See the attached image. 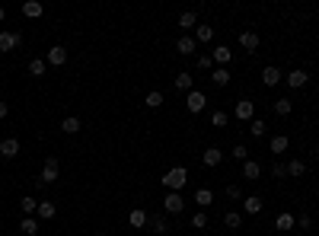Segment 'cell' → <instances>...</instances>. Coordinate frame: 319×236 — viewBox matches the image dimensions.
Masks as SVG:
<instances>
[{
    "mask_svg": "<svg viewBox=\"0 0 319 236\" xmlns=\"http://www.w3.org/2000/svg\"><path fill=\"white\" fill-rule=\"evenodd\" d=\"M316 157H319V144H316Z\"/></svg>",
    "mask_w": 319,
    "mask_h": 236,
    "instance_id": "bcb514c9",
    "label": "cell"
},
{
    "mask_svg": "<svg viewBox=\"0 0 319 236\" xmlns=\"http://www.w3.org/2000/svg\"><path fill=\"white\" fill-rule=\"evenodd\" d=\"M275 227L278 230H294V227H297V217H294V214H278Z\"/></svg>",
    "mask_w": 319,
    "mask_h": 236,
    "instance_id": "f1b7e54d",
    "label": "cell"
},
{
    "mask_svg": "<svg viewBox=\"0 0 319 236\" xmlns=\"http://www.w3.org/2000/svg\"><path fill=\"white\" fill-rule=\"evenodd\" d=\"M227 198H230V201H243L246 195H243V188H240V185H227Z\"/></svg>",
    "mask_w": 319,
    "mask_h": 236,
    "instance_id": "74e56055",
    "label": "cell"
},
{
    "mask_svg": "<svg viewBox=\"0 0 319 236\" xmlns=\"http://www.w3.org/2000/svg\"><path fill=\"white\" fill-rule=\"evenodd\" d=\"M211 80H214V86H227L230 83V70L227 67H214L211 70Z\"/></svg>",
    "mask_w": 319,
    "mask_h": 236,
    "instance_id": "603a6c76",
    "label": "cell"
},
{
    "mask_svg": "<svg viewBox=\"0 0 319 236\" xmlns=\"http://www.w3.org/2000/svg\"><path fill=\"white\" fill-rule=\"evenodd\" d=\"M265 131H268V125L262 122V118H252V122H249V134H252V137L262 140V137H265Z\"/></svg>",
    "mask_w": 319,
    "mask_h": 236,
    "instance_id": "83f0119b",
    "label": "cell"
},
{
    "mask_svg": "<svg viewBox=\"0 0 319 236\" xmlns=\"http://www.w3.org/2000/svg\"><path fill=\"white\" fill-rule=\"evenodd\" d=\"M192 227H195V230H205V227H208V214H205V211L192 214Z\"/></svg>",
    "mask_w": 319,
    "mask_h": 236,
    "instance_id": "8d00e7d4",
    "label": "cell"
},
{
    "mask_svg": "<svg viewBox=\"0 0 319 236\" xmlns=\"http://www.w3.org/2000/svg\"><path fill=\"white\" fill-rule=\"evenodd\" d=\"M281 80H284V74H281L278 67H271V64L262 67V83H265V86H278Z\"/></svg>",
    "mask_w": 319,
    "mask_h": 236,
    "instance_id": "9c48e42d",
    "label": "cell"
},
{
    "mask_svg": "<svg viewBox=\"0 0 319 236\" xmlns=\"http://www.w3.org/2000/svg\"><path fill=\"white\" fill-rule=\"evenodd\" d=\"M297 227H300V230H310V227H313V217H310V214H300V217H297Z\"/></svg>",
    "mask_w": 319,
    "mask_h": 236,
    "instance_id": "b9f144b4",
    "label": "cell"
},
{
    "mask_svg": "<svg viewBox=\"0 0 319 236\" xmlns=\"http://www.w3.org/2000/svg\"><path fill=\"white\" fill-rule=\"evenodd\" d=\"M287 144H291V140H287V134H275V137H271V153H284L287 150Z\"/></svg>",
    "mask_w": 319,
    "mask_h": 236,
    "instance_id": "484cf974",
    "label": "cell"
},
{
    "mask_svg": "<svg viewBox=\"0 0 319 236\" xmlns=\"http://www.w3.org/2000/svg\"><path fill=\"white\" fill-rule=\"evenodd\" d=\"M223 223H227L230 230H240L243 227V214L240 211H227V214H223Z\"/></svg>",
    "mask_w": 319,
    "mask_h": 236,
    "instance_id": "cb8c5ba5",
    "label": "cell"
},
{
    "mask_svg": "<svg viewBox=\"0 0 319 236\" xmlns=\"http://www.w3.org/2000/svg\"><path fill=\"white\" fill-rule=\"evenodd\" d=\"M205 105H208V96H205L201 90H192V93H185V109L192 112V115H198V112L205 109Z\"/></svg>",
    "mask_w": 319,
    "mask_h": 236,
    "instance_id": "3957f363",
    "label": "cell"
},
{
    "mask_svg": "<svg viewBox=\"0 0 319 236\" xmlns=\"http://www.w3.org/2000/svg\"><path fill=\"white\" fill-rule=\"evenodd\" d=\"M271 175H278V179H284V175H287V166H284V163H275V166H271Z\"/></svg>",
    "mask_w": 319,
    "mask_h": 236,
    "instance_id": "7bdbcfd3",
    "label": "cell"
},
{
    "mask_svg": "<svg viewBox=\"0 0 319 236\" xmlns=\"http://www.w3.org/2000/svg\"><path fill=\"white\" fill-rule=\"evenodd\" d=\"M258 175H262V166H258L255 160H246V163H243V179H252V182H255Z\"/></svg>",
    "mask_w": 319,
    "mask_h": 236,
    "instance_id": "7402d4cb",
    "label": "cell"
},
{
    "mask_svg": "<svg viewBox=\"0 0 319 236\" xmlns=\"http://www.w3.org/2000/svg\"><path fill=\"white\" fill-rule=\"evenodd\" d=\"M262 198H258V195H249V198H243V211H246V214H262Z\"/></svg>",
    "mask_w": 319,
    "mask_h": 236,
    "instance_id": "e0dca14e",
    "label": "cell"
},
{
    "mask_svg": "<svg viewBox=\"0 0 319 236\" xmlns=\"http://www.w3.org/2000/svg\"><path fill=\"white\" fill-rule=\"evenodd\" d=\"M160 182L166 185L169 192H182V188H185V182H188V169H185V166H172V169H169L166 175H163Z\"/></svg>",
    "mask_w": 319,
    "mask_h": 236,
    "instance_id": "6da1fadb",
    "label": "cell"
},
{
    "mask_svg": "<svg viewBox=\"0 0 319 236\" xmlns=\"http://www.w3.org/2000/svg\"><path fill=\"white\" fill-rule=\"evenodd\" d=\"M198 67H201V70H214V57H211V54H198V61H195Z\"/></svg>",
    "mask_w": 319,
    "mask_h": 236,
    "instance_id": "f35d334b",
    "label": "cell"
},
{
    "mask_svg": "<svg viewBox=\"0 0 319 236\" xmlns=\"http://www.w3.org/2000/svg\"><path fill=\"white\" fill-rule=\"evenodd\" d=\"M19 208H22V214H26V217H32L35 211H39V201H35L32 195H26V198H22V201H19Z\"/></svg>",
    "mask_w": 319,
    "mask_h": 236,
    "instance_id": "1f68e13d",
    "label": "cell"
},
{
    "mask_svg": "<svg viewBox=\"0 0 319 236\" xmlns=\"http://www.w3.org/2000/svg\"><path fill=\"white\" fill-rule=\"evenodd\" d=\"M45 70H48L45 57H32V61H29V74H32V77H45Z\"/></svg>",
    "mask_w": 319,
    "mask_h": 236,
    "instance_id": "d4e9b609",
    "label": "cell"
},
{
    "mask_svg": "<svg viewBox=\"0 0 319 236\" xmlns=\"http://www.w3.org/2000/svg\"><path fill=\"white\" fill-rule=\"evenodd\" d=\"M163 211H166V214H182V211H185L182 192H169L166 198H163Z\"/></svg>",
    "mask_w": 319,
    "mask_h": 236,
    "instance_id": "277c9868",
    "label": "cell"
},
{
    "mask_svg": "<svg viewBox=\"0 0 319 236\" xmlns=\"http://www.w3.org/2000/svg\"><path fill=\"white\" fill-rule=\"evenodd\" d=\"M284 80H287V86H291V90H300V86H306V80H310V74L297 67V70H291V74H287Z\"/></svg>",
    "mask_w": 319,
    "mask_h": 236,
    "instance_id": "30bf717a",
    "label": "cell"
},
{
    "mask_svg": "<svg viewBox=\"0 0 319 236\" xmlns=\"http://www.w3.org/2000/svg\"><path fill=\"white\" fill-rule=\"evenodd\" d=\"M258 45H262V39H258L252 29L240 32V48H243V51H258Z\"/></svg>",
    "mask_w": 319,
    "mask_h": 236,
    "instance_id": "52a82bcc",
    "label": "cell"
},
{
    "mask_svg": "<svg viewBox=\"0 0 319 236\" xmlns=\"http://www.w3.org/2000/svg\"><path fill=\"white\" fill-rule=\"evenodd\" d=\"M303 172H306V163H303V160H287V175H294V179H300Z\"/></svg>",
    "mask_w": 319,
    "mask_h": 236,
    "instance_id": "f546056e",
    "label": "cell"
},
{
    "mask_svg": "<svg viewBox=\"0 0 319 236\" xmlns=\"http://www.w3.org/2000/svg\"><path fill=\"white\" fill-rule=\"evenodd\" d=\"M0 157H7V160L19 157V140L16 137H4V140H0Z\"/></svg>",
    "mask_w": 319,
    "mask_h": 236,
    "instance_id": "ba28073f",
    "label": "cell"
},
{
    "mask_svg": "<svg viewBox=\"0 0 319 236\" xmlns=\"http://www.w3.org/2000/svg\"><path fill=\"white\" fill-rule=\"evenodd\" d=\"M45 64H51V67L67 64V48H64V45H51L48 54H45Z\"/></svg>",
    "mask_w": 319,
    "mask_h": 236,
    "instance_id": "5b68a950",
    "label": "cell"
},
{
    "mask_svg": "<svg viewBox=\"0 0 319 236\" xmlns=\"http://www.w3.org/2000/svg\"><path fill=\"white\" fill-rule=\"evenodd\" d=\"M19 45V32H0V51H13Z\"/></svg>",
    "mask_w": 319,
    "mask_h": 236,
    "instance_id": "2e32d148",
    "label": "cell"
},
{
    "mask_svg": "<svg viewBox=\"0 0 319 236\" xmlns=\"http://www.w3.org/2000/svg\"><path fill=\"white\" fill-rule=\"evenodd\" d=\"M233 160H240V163H246V160H249V150H246L243 144H236V147H233Z\"/></svg>",
    "mask_w": 319,
    "mask_h": 236,
    "instance_id": "60d3db41",
    "label": "cell"
},
{
    "mask_svg": "<svg viewBox=\"0 0 319 236\" xmlns=\"http://www.w3.org/2000/svg\"><path fill=\"white\" fill-rule=\"evenodd\" d=\"M147 217H150V214H147L144 208H134L131 214H128V223H131L134 230H144V227H147Z\"/></svg>",
    "mask_w": 319,
    "mask_h": 236,
    "instance_id": "5bb4252c",
    "label": "cell"
},
{
    "mask_svg": "<svg viewBox=\"0 0 319 236\" xmlns=\"http://www.w3.org/2000/svg\"><path fill=\"white\" fill-rule=\"evenodd\" d=\"M42 185H54L57 182V157L51 153V157H45V166H42V175H39Z\"/></svg>",
    "mask_w": 319,
    "mask_h": 236,
    "instance_id": "7a4b0ae2",
    "label": "cell"
},
{
    "mask_svg": "<svg viewBox=\"0 0 319 236\" xmlns=\"http://www.w3.org/2000/svg\"><path fill=\"white\" fill-rule=\"evenodd\" d=\"M211 57H214V64H220V67H227L230 61H233V48H227V45H217L214 51H211Z\"/></svg>",
    "mask_w": 319,
    "mask_h": 236,
    "instance_id": "8fae6325",
    "label": "cell"
},
{
    "mask_svg": "<svg viewBox=\"0 0 319 236\" xmlns=\"http://www.w3.org/2000/svg\"><path fill=\"white\" fill-rule=\"evenodd\" d=\"M45 13V7L39 4V0H26V4H22V16H29V19H39Z\"/></svg>",
    "mask_w": 319,
    "mask_h": 236,
    "instance_id": "ac0fdd59",
    "label": "cell"
},
{
    "mask_svg": "<svg viewBox=\"0 0 319 236\" xmlns=\"http://www.w3.org/2000/svg\"><path fill=\"white\" fill-rule=\"evenodd\" d=\"M144 105H147V109H160V105H163V93H147Z\"/></svg>",
    "mask_w": 319,
    "mask_h": 236,
    "instance_id": "d590c367",
    "label": "cell"
},
{
    "mask_svg": "<svg viewBox=\"0 0 319 236\" xmlns=\"http://www.w3.org/2000/svg\"><path fill=\"white\" fill-rule=\"evenodd\" d=\"M7 115H10V105H7L4 99H0V118H7Z\"/></svg>",
    "mask_w": 319,
    "mask_h": 236,
    "instance_id": "ee69618b",
    "label": "cell"
},
{
    "mask_svg": "<svg viewBox=\"0 0 319 236\" xmlns=\"http://www.w3.org/2000/svg\"><path fill=\"white\" fill-rule=\"evenodd\" d=\"M80 128H83V122H80L77 115H67L64 122H61V131H64V134H77Z\"/></svg>",
    "mask_w": 319,
    "mask_h": 236,
    "instance_id": "44dd1931",
    "label": "cell"
},
{
    "mask_svg": "<svg viewBox=\"0 0 319 236\" xmlns=\"http://www.w3.org/2000/svg\"><path fill=\"white\" fill-rule=\"evenodd\" d=\"M195 48H198V42H195V35H182V39L179 42H176V51H179V54H195Z\"/></svg>",
    "mask_w": 319,
    "mask_h": 236,
    "instance_id": "7c38bea8",
    "label": "cell"
},
{
    "mask_svg": "<svg viewBox=\"0 0 319 236\" xmlns=\"http://www.w3.org/2000/svg\"><path fill=\"white\" fill-rule=\"evenodd\" d=\"M147 227H150L153 233H166V230H169V223H166V217H160V214H157V217H147Z\"/></svg>",
    "mask_w": 319,
    "mask_h": 236,
    "instance_id": "4316f807",
    "label": "cell"
},
{
    "mask_svg": "<svg viewBox=\"0 0 319 236\" xmlns=\"http://www.w3.org/2000/svg\"><path fill=\"white\" fill-rule=\"evenodd\" d=\"M19 230H22V233H26V236H35V233H39V220H35V217H22V223H19Z\"/></svg>",
    "mask_w": 319,
    "mask_h": 236,
    "instance_id": "836d02e7",
    "label": "cell"
},
{
    "mask_svg": "<svg viewBox=\"0 0 319 236\" xmlns=\"http://www.w3.org/2000/svg\"><path fill=\"white\" fill-rule=\"evenodd\" d=\"M236 118H240V122H252L255 118V102L252 99H240L236 102Z\"/></svg>",
    "mask_w": 319,
    "mask_h": 236,
    "instance_id": "8992f818",
    "label": "cell"
},
{
    "mask_svg": "<svg viewBox=\"0 0 319 236\" xmlns=\"http://www.w3.org/2000/svg\"><path fill=\"white\" fill-rule=\"evenodd\" d=\"M214 39V26H195V42H211Z\"/></svg>",
    "mask_w": 319,
    "mask_h": 236,
    "instance_id": "d6a6232c",
    "label": "cell"
},
{
    "mask_svg": "<svg viewBox=\"0 0 319 236\" xmlns=\"http://www.w3.org/2000/svg\"><path fill=\"white\" fill-rule=\"evenodd\" d=\"M220 160H223V150H217V147H208V150L201 153V163H205V166H220Z\"/></svg>",
    "mask_w": 319,
    "mask_h": 236,
    "instance_id": "9a60e30c",
    "label": "cell"
},
{
    "mask_svg": "<svg viewBox=\"0 0 319 236\" xmlns=\"http://www.w3.org/2000/svg\"><path fill=\"white\" fill-rule=\"evenodd\" d=\"M179 26H182L185 35H188V29L198 26V13H195V10H185V13H179Z\"/></svg>",
    "mask_w": 319,
    "mask_h": 236,
    "instance_id": "d6986e66",
    "label": "cell"
},
{
    "mask_svg": "<svg viewBox=\"0 0 319 236\" xmlns=\"http://www.w3.org/2000/svg\"><path fill=\"white\" fill-rule=\"evenodd\" d=\"M227 122H230V118H227V112H220V109H217L214 115H211V125H214V128H223Z\"/></svg>",
    "mask_w": 319,
    "mask_h": 236,
    "instance_id": "ab89813d",
    "label": "cell"
},
{
    "mask_svg": "<svg viewBox=\"0 0 319 236\" xmlns=\"http://www.w3.org/2000/svg\"><path fill=\"white\" fill-rule=\"evenodd\" d=\"M195 204H201V208L214 204V195H211V188H198V192H195Z\"/></svg>",
    "mask_w": 319,
    "mask_h": 236,
    "instance_id": "4dcf8cb0",
    "label": "cell"
},
{
    "mask_svg": "<svg viewBox=\"0 0 319 236\" xmlns=\"http://www.w3.org/2000/svg\"><path fill=\"white\" fill-rule=\"evenodd\" d=\"M42 220H51V217H57V204L54 201H39V211H35Z\"/></svg>",
    "mask_w": 319,
    "mask_h": 236,
    "instance_id": "ffe728a7",
    "label": "cell"
},
{
    "mask_svg": "<svg viewBox=\"0 0 319 236\" xmlns=\"http://www.w3.org/2000/svg\"><path fill=\"white\" fill-rule=\"evenodd\" d=\"M96 236H109V233H96Z\"/></svg>",
    "mask_w": 319,
    "mask_h": 236,
    "instance_id": "7dc6e473",
    "label": "cell"
},
{
    "mask_svg": "<svg viewBox=\"0 0 319 236\" xmlns=\"http://www.w3.org/2000/svg\"><path fill=\"white\" fill-rule=\"evenodd\" d=\"M192 83H195V77L188 74V70H182V74H176V80H172V86L179 90V93H192Z\"/></svg>",
    "mask_w": 319,
    "mask_h": 236,
    "instance_id": "4fadbf2b",
    "label": "cell"
},
{
    "mask_svg": "<svg viewBox=\"0 0 319 236\" xmlns=\"http://www.w3.org/2000/svg\"><path fill=\"white\" fill-rule=\"evenodd\" d=\"M7 19V13H4V7H0V22H4Z\"/></svg>",
    "mask_w": 319,
    "mask_h": 236,
    "instance_id": "f6af8a7d",
    "label": "cell"
},
{
    "mask_svg": "<svg viewBox=\"0 0 319 236\" xmlns=\"http://www.w3.org/2000/svg\"><path fill=\"white\" fill-rule=\"evenodd\" d=\"M291 109H294V102H291V99H278V102H275V115H281V118L291 115Z\"/></svg>",
    "mask_w": 319,
    "mask_h": 236,
    "instance_id": "e575fe53",
    "label": "cell"
}]
</instances>
